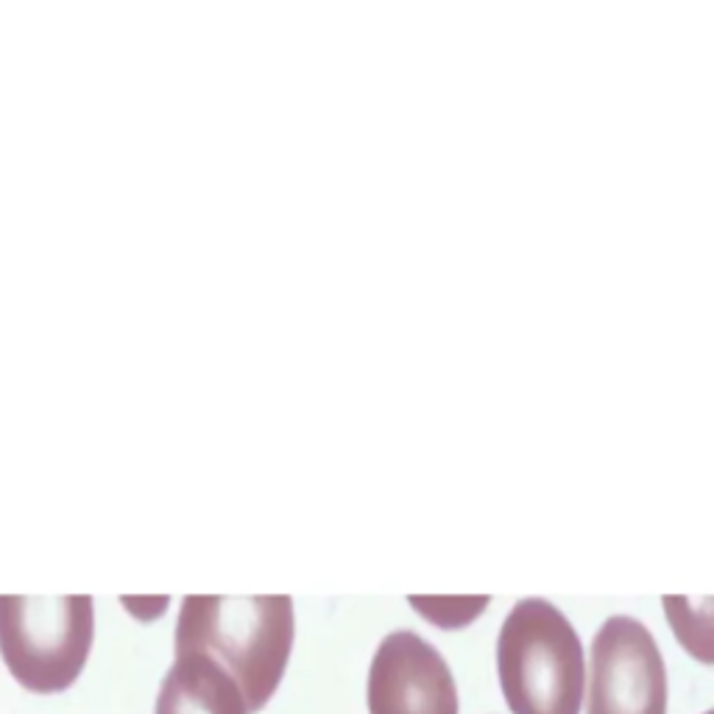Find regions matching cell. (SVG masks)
<instances>
[{
  "mask_svg": "<svg viewBox=\"0 0 714 714\" xmlns=\"http://www.w3.org/2000/svg\"><path fill=\"white\" fill-rule=\"evenodd\" d=\"M177 656H207L230 675L248 714L277 692L294 648L288 595H188L173 633Z\"/></svg>",
  "mask_w": 714,
  "mask_h": 714,
  "instance_id": "cell-1",
  "label": "cell"
},
{
  "mask_svg": "<svg viewBox=\"0 0 714 714\" xmlns=\"http://www.w3.org/2000/svg\"><path fill=\"white\" fill-rule=\"evenodd\" d=\"M497 670L514 714H580L584 648L553 603L527 597L511 608L497 639Z\"/></svg>",
  "mask_w": 714,
  "mask_h": 714,
  "instance_id": "cell-2",
  "label": "cell"
},
{
  "mask_svg": "<svg viewBox=\"0 0 714 714\" xmlns=\"http://www.w3.org/2000/svg\"><path fill=\"white\" fill-rule=\"evenodd\" d=\"M93 637L89 595H0V656L29 692L71 690L87 664Z\"/></svg>",
  "mask_w": 714,
  "mask_h": 714,
  "instance_id": "cell-3",
  "label": "cell"
},
{
  "mask_svg": "<svg viewBox=\"0 0 714 714\" xmlns=\"http://www.w3.org/2000/svg\"><path fill=\"white\" fill-rule=\"evenodd\" d=\"M586 714H668V668L653 633L626 615L592 639Z\"/></svg>",
  "mask_w": 714,
  "mask_h": 714,
  "instance_id": "cell-4",
  "label": "cell"
},
{
  "mask_svg": "<svg viewBox=\"0 0 714 714\" xmlns=\"http://www.w3.org/2000/svg\"><path fill=\"white\" fill-rule=\"evenodd\" d=\"M369 714H458V690L444 656L414 631L380 642L369 670Z\"/></svg>",
  "mask_w": 714,
  "mask_h": 714,
  "instance_id": "cell-5",
  "label": "cell"
},
{
  "mask_svg": "<svg viewBox=\"0 0 714 714\" xmlns=\"http://www.w3.org/2000/svg\"><path fill=\"white\" fill-rule=\"evenodd\" d=\"M154 714H248L235 681L199 653L177 656L157 695Z\"/></svg>",
  "mask_w": 714,
  "mask_h": 714,
  "instance_id": "cell-6",
  "label": "cell"
}]
</instances>
